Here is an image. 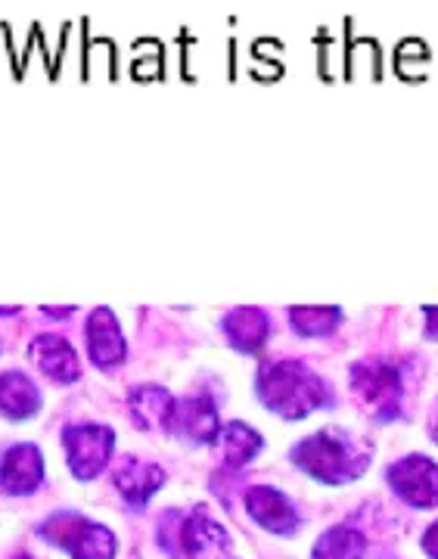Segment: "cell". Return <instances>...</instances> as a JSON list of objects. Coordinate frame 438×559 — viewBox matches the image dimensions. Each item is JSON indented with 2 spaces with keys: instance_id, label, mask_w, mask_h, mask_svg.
Returning <instances> with one entry per match:
<instances>
[{
  "instance_id": "12",
  "label": "cell",
  "mask_w": 438,
  "mask_h": 559,
  "mask_svg": "<svg viewBox=\"0 0 438 559\" xmlns=\"http://www.w3.org/2000/svg\"><path fill=\"white\" fill-rule=\"evenodd\" d=\"M113 481H116L121 498L128 500L131 507H143V503L162 488L165 473H162V466H156V463H146V460L138 457H125L116 463Z\"/></svg>"
},
{
  "instance_id": "21",
  "label": "cell",
  "mask_w": 438,
  "mask_h": 559,
  "mask_svg": "<svg viewBox=\"0 0 438 559\" xmlns=\"http://www.w3.org/2000/svg\"><path fill=\"white\" fill-rule=\"evenodd\" d=\"M426 340H438V308H426Z\"/></svg>"
},
{
  "instance_id": "8",
  "label": "cell",
  "mask_w": 438,
  "mask_h": 559,
  "mask_svg": "<svg viewBox=\"0 0 438 559\" xmlns=\"http://www.w3.org/2000/svg\"><path fill=\"white\" fill-rule=\"evenodd\" d=\"M44 479V457L35 444H13L0 460V495H32Z\"/></svg>"
},
{
  "instance_id": "1",
  "label": "cell",
  "mask_w": 438,
  "mask_h": 559,
  "mask_svg": "<svg viewBox=\"0 0 438 559\" xmlns=\"http://www.w3.org/2000/svg\"><path fill=\"white\" fill-rule=\"evenodd\" d=\"M259 399L268 411L286 419H305L311 411L330 404V385L301 360H271L256 377Z\"/></svg>"
},
{
  "instance_id": "7",
  "label": "cell",
  "mask_w": 438,
  "mask_h": 559,
  "mask_svg": "<svg viewBox=\"0 0 438 559\" xmlns=\"http://www.w3.org/2000/svg\"><path fill=\"white\" fill-rule=\"evenodd\" d=\"M246 510L249 516L259 522L261 528L274 532V535H293L299 528V516L289 498L271 488V485H256L246 491Z\"/></svg>"
},
{
  "instance_id": "15",
  "label": "cell",
  "mask_w": 438,
  "mask_h": 559,
  "mask_svg": "<svg viewBox=\"0 0 438 559\" xmlns=\"http://www.w3.org/2000/svg\"><path fill=\"white\" fill-rule=\"evenodd\" d=\"M40 392L35 382L20 370L0 373V414L10 419H25L38 414Z\"/></svg>"
},
{
  "instance_id": "19",
  "label": "cell",
  "mask_w": 438,
  "mask_h": 559,
  "mask_svg": "<svg viewBox=\"0 0 438 559\" xmlns=\"http://www.w3.org/2000/svg\"><path fill=\"white\" fill-rule=\"evenodd\" d=\"M342 320L339 308H289V323L299 336H330Z\"/></svg>"
},
{
  "instance_id": "3",
  "label": "cell",
  "mask_w": 438,
  "mask_h": 559,
  "mask_svg": "<svg viewBox=\"0 0 438 559\" xmlns=\"http://www.w3.org/2000/svg\"><path fill=\"white\" fill-rule=\"evenodd\" d=\"M40 535L57 547H66L72 559H116V535L79 513H54L40 525Z\"/></svg>"
},
{
  "instance_id": "11",
  "label": "cell",
  "mask_w": 438,
  "mask_h": 559,
  "mask_svg": "<svg viewBox=\"0 0 438 559\" xmlns=\"http://www.w3.org/2000/svg\"><path fill=\"white\" fill-rule=\"evenodd\" d=\"M178 544L184 557L205 559L212 554H224L230 547V538L218 522L205 516V510H193L187 520L178 522Z\"/></svg>"
},
{
  "instance_id": "10",
  "label": "cell",
  "mask_w": 438,
  "mask_h": 559,
  "mask_svg": "<svg viewBox=\"0 0 438 559\" xmlns=\"http://www.w3.org/2000/svg\"><path fill=\"white\" fill-rule=\"evenodd\" d=\"M87 355L103 370L119 367L125 355H128L125 333H121L119 320H116V314L109 308H97L87 318Z\"/></svg>"
},
{
  "instance_id": "6",
  "label": "cell",
  "mask_w": 438,
  "mask_h": 559,
  "mask_svg": "<svg viewBox=\"0 0 438 559\" xmlns=\"http://www.w3.org/2000/svg\"><path fill=\"white\" fill-rule=\"evenodd\" d=\"M386 479L404 503H411L417 510L438 507V466L429 457H423V454L401 457L399 463L389 466Z\"/></svg>"
},
{
  "instance_id": "2",
  "label": "cell",
  "mask_w": 438,
  "mask_h": 559,
  "mask_svg": "<svg viewBox=\"0 0 438 559\" xmlns=\"http://www.w3.org/2000/svg\"><path fill=\"white\" fill-rule=\"evenodd\" d=\"M293 463L301 473L315 476L327 485H342V481L358 479L367 469L370 448L360 444V439L339 432V429H323L318 436H308L293 448Z\"/></svg>"
},
{
  "instance_id": "14",
  "label": "cell",
  "mask_w": 438,
  "mask_h": 559,
  "mask_svg": "<svg viewBox=\"0 0 438 559\" xmlns=\"http://www.w3.org/2000/svg\"><path fill=\"white\" fill-rule=\"evenodd\" d=\"M32 358L54 382H75L81 377L79 355L62 336H54V333L38 336L32 345Z\"/></svg>"
},
{
  "instance_id": "16",
  "label": "cell",
  "mask_w": 438,
  "mask_h": 559,
  "mask_svg": "<svg viewBox=\"0 0 438 559\" xmlns=\"http://www.w3.org/2000/svg\"><path fill=\"white\" fill-rule=\"evenodd\" d=\"M268 330H271V323L261 308H234L224 318V336L239 352H259L268 340Z\"/></svg>"
},
{
  "instance_id": "18",
  "label": "cell",
  "mask_w": 438,
  "mask_h": 559,
  "mask_svg": "<svg viewBox=\"0 0 438 559\" xmlns=\"http://www.w3.org/2000/svg\"><path fill=\"white\" fill-rule=\"evenodd\" d=\"M367 540L352 525H333L315 544V559H364Z\"/></svg>"
},
{
  "instance_id": "4",
  "label": "cell",
  "mask_w": 438,
  "mask_h": 559,
  "mask_svg": "<svg viewBox=\"0 0 438 559\" xmlns=\"http://www.w3.org/2000/svg\"><path fill=\"white\" fill-rule=\"evenodd\" d=\"M62 448L75 479H97L113 460L116 432L103 423H75L62 432Z\"/></svg>"
},
{
  "instance_id": "23",
  "label": "cell",
  "mask_w": 438,
  "mask_h": 559,
  "mask_svg": "<svg viewBox=\"0 0 438 559\" xmlns=\"http://www.w3.org/2000/svg\"><path fill=\"white\" fill-rule=\"evenodd\" d=\"M16 559H32V557H16Z\"/></svg>"
},
{
  "instance_id": "17",
  "label": "cell",
  "mask_w": 438,
  "mask_h": 559,
  "mask_svg": "<svg viewBox=\"0 0 438 559\" xmlns=\"http://www.w3.org/2000/svg\"><path fill=\"white\" fill-rule=\"evenodd\" d=\"M221 451H224V460L230 463V466H246L249 460L256 457L261 451V436L249 426V423H227V426H221Z\"/></svg>"
},
{
  "instance_id": "9",
  "label": "cell",
  "mask_w": 438,
  "mask_h": 559,
  "mask_svg": "<svg viewBox=\"0 0 438 559\" xmlns=\"http://www.w3.org/2000/svg\"><path fill=\"white\" fill-rule=\"evenodd\" d=\"M171 432H178L184 439L209 444L221 436L218 407L209 395H193V399H178L175 404V419H171Z\"/></svg>"
},
{
  "instance_id": "13",
  "label": "cell",
  "mask_w": 438,
  "mask_h": 559,
  "mask_svg": "<svg viewBox=\"0 0 438 559\" xmlns=\"http://www.w3.org/2000/svg\"><path fill=\"white\" fill-rule=\"evenodd\" d=\"M175 404L178 399H171L159 385H138L128 395V411L131 419L138 423L140 429H162L171 432V419H175Z\"/></svg>"
},
{
  "instance_id": "5",
  "label": "cell",
  "mask_w": 438,
  "mask_h": 559,
  "mask_svg": "<svg viewBox=\"0 0 438 559\" xmlns=\"http://www.w3.org/2000/svg\"><path fill=\"white\" fill-rule=\"evenodd\" d=\"M352 389L358 392L367 407L377 411L379 419H395L401 414V399H404V382H401L399 367L386 360H367L352 367Z\"/></svg>"
},
{
  "instance_id": "20",
  "label": "cell",
  "mask_w": 438,
  "mask_h": 559,
  "mask_svg": "<svg viewBox=\"0 0 438 559\" xmlns=\"http://www.w3.org/2000/svg\"><path fill=\"white\" fill-rule=\"evenodd\" d=\"M423 550H426V557L438 559V522H433L429 528H426V535H423Z\"/></svg>"
},
{
  "instance_id": "22",
  "label": "cell",
  "mask_w": 438,
  "mask_h": 559,
  "mask_svg": "<svg viewBox=\"0 0 438 559\" xmlns=\"http://www.w3.org/2000/svg\"><path fill=\"white\" fill-rule=\"evenodd\" d=\"M433 439H436V444H438V417H436V423H433Z\"/></svg>"
}]
</instances>
